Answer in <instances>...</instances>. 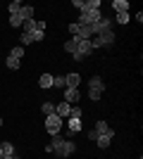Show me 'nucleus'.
I'll list each match as a JSON object with an SVG mask.
<instances>
[{
    "mask_svg": "<svg viewBox=\"0 0 143 159\" xmlns=\"http://www.w3.org/2000/svg\"><path fill=\"white\" fill-rule=\"evenodd\" d=\"M0 150H2V154H5V157H12V154H14V145H12V143H7V140H2V143H0Z\"/></svg>",
    "mask_w": 143,
    "mask_h": 159,
    "instance_id": "nucleus-16",
    "label": "nucleus"
},
{
    "mask_svg": "<svg viewBox=\"0 0 143 159\" xmlns=\"http://www.w3.org/2000/svg\"><path fill=\"white\" fill-rule=\"evenodd\" d=\"M21 31H26V33L36 31V19H26V21H21Z\"/></svg>",
    "mask_w": 143,
    "mask_h": 159,
    "instance_id": "nucleus-20",
    "label": "nucleus"
},
{
    "mask_svg": "<svg viewBox=\"0 0 143 159\" xmlns=\"http://www.w3.org/2000/svg\"><path fill=\"white\" fill-rule=\"evenodd\" d=\"M115 43V31H105V33H98L91 38V48L93 50H100V48H110Z\"/></svg>",
    "mask_w": 143,
    "mask_h": 159,
    "instance_id": "nucleus-2",
    "label": "nucleus"
},
{
    "mask_svg": "<svg viewBox=\"0 0 143 159\" xmlns=\"http://www.w3.org/2000/svg\"><path fill=\"white\" fill-rule=\"evenodd\" d=\"M129 19H131L129 12H119L117 14V21H119V24H129Z\"/></svg>",
    "mask_w": 143,
    "mask_h": 159,
    "instance_id": "nucleus-29",
    "label": "nucleus"
},
{
    "mask_svg": "<svg viewBox=\"0 0 143 159\" xmlns=\"http://www.w3.org/2000/svg\"><path fill=\"white\" fill-rule=\"evenodd\" d=\"M69 33H72V38H74V36H79V24H69Z\"/></svg>",
    "mask_w": 143,
    "mask_h": 159,
    "instance_id": "nucleus-30",
    "label": "nucleus"
},
{
    "mask_svg": "<svg viewBox=\"0 0 143 159\" xmlns=\"http://www.w3.org/2000/svg\"><path fill=\"white\" fill-rule=\"evenodd\" d=\"M53 88H60V90H64V88H67L64 74H62V76H53Z\"/></svg>",
    "mask_w": 143,
    "mask_h": 159,
    "instance_id": "nucleus-18",
    "label": "nucleus"
},
{
    "mask_svg": "<svg viewBox=\"0 0 143 159\" xmlns=\"http://www.w3.org/2000/svg\"><path fill=\"white\" fill-rule=\"evenodd\" d=\"M100 95H102V93H98V90H88V98L93 100V102H98V100H100Z\"/></svg>",
    "mask_w": 143,
    "mask_h": 159,
    "instance_id": "nucleus-31",
    "label": "nucleus"
},
{
    "mask_svg": "<svg viewBox=\"0 0 143 159\" xmlns=\"http://www.w3.org/2000/svg\"><path fill=\"white\" fill-rule=\"evenodd\" d=\"M48 145H50V150H53L57 157H62V159L72 157V154L76 152V145H74V143L67 140V138H60V135H53V140H50Z\"/></svg>",
    "mask_w": 143,
    "mask_h": 159,
    "instance_id": "nucleus-1",
    "label": "nucleus"
},
{
    "mask_svg": "<svg viewBox=\"0 0 143 159\" xmlns=\"http://www.w3.org/2000/svg\"><path fill=\"white\" fill-rule=\"evenodd\" d=\"M95 133H98V135H105V133H112V128L107 126V124H105V121H98V124H95V128H93Z\"/></svg>",
    "mask_w": 143,
    "mask_h": 159,
    "instance_id": "nucleus-17",
    "label": "nucleus"
},
{
    "mask_svg": "<svg viewBox=\"0 0 143 159\" xmlns=\"http://www.w3.org/2000/svg\"><path fill=\"white\" fill-rule=\"evenodd\" d=\"M72 5H74L79 12H83V0H72Z\"/></svg>",
    "mask_w": 143,
    "mask_h": 159,
    "instance_id": "nucleus-32",
    "label": "nucleus"
},
{
    "mask_svg": "<svg viewBox=\"0 0 143 159\" xmlns=\"http://www.w3.org/2000/svg\"><path fill=\"white\" fill-rule=\"evenodd\" d=\"M62 121H64V119H60L57 114H48V116H45V131H48V135H50V138H53V135H60Z\"/></svg>",
    "mask_w": 143,
    "mask_h": 159,
    "instance_id": "nucleus-4",
    "label": "nucleus"
},
{
    "mask_svg": "<svg viewBox=\"0 0 143 159\" xmlns=\"http://www.w3.org/2000/svg\"><path fill=\"white\" fill-rule=\"evenodd\" d=\"M76 38V36H74ZM93 52V48H91V40H83V38H76V52L72 55L76 62H81V60H86L88 55Z\"/></svg>",
    "mask_w": 143,
    "mask_h": 159,
    "instance_id": "nucleus-3",
    "label": "nucleus"
},
{
    "mask_svg": "<svg viewBox=\"0 0 143 159\" xmlns=\"http://www.w3.org/2000/svg\"><path fill=\"white\" fill-rule=\"evenodd\" d=\"M102 2L100 0H83V10H100Z\"/></svg>",
    "mask_w": 143,
    "mask_h": 159,
    "instance_id": "nucleus-19",
    "label": "nucleus"
},
{
    "mask_svg": "<svg viewBox=\"0 0 143 159\" xmlns=\"http://www.w3.org/2000/svg\"><path fill=\"white\" fill-rule=\"evenodd\" d=\"M79 100H81V93H79V88H64V102H69V105L74 107Z\"/></svg>",
    "mask_w": 143,
    "mask_h": 159,
    "instance_id": "nucleus-7",
    "label": "nucleus"
},
{
    "mask_svg": "<svg viewBox=\"0 0 143 159\" xmlns=\"http://www.w3.org/2000/svg\"><path fill=\"white\" fill-rule=\"evenodd\" d=\"M88 90H98V93H102V90H105V83H102L100 76H93V79L88 81Z\"/></svg>",
    "mask_w": 143,
    "mask_h": 159,
    "instance_id": "nucleus-12",
    "label": "nucleus"
},
{
    "mask_svg": "<svg viewBox=\"0 0 143 159\" xmlns=\"http://www.w3.org/2000/svg\"><path fill=\"white\" fill-rule=\"evenodd\" d=\"M112 7H115V12L119 14V12H129V2H126V0H112Z\"/></svg>",
    "mask_w": 143,
    "mask_h": 159,
    "instance_id": "nucleus-13",
    "label": "nucleus"
},
{
    "mask_svg": "<svg viewBox=\"0 0 143 159\" xmlns=\"http://www.w3.org/2000/svg\"><path fill=\"white\" fill-rule=\"evenodd\" d=\"M105 31H112V19H107V17H100V19L93 24V36H98V33H105Z\"/></svg>",
    "mask_w": 143,
    "mask_h": 159,
    "instance_id": "nucleus-6",
    "label": "nucleus"
},
{
    "mask_svg": "<svg viewBox=\"0 0 143 159\" xmlns=\"http://www.w3.org/2000/svg\"><path fill=\"white\" fill-rule=\"evenodd\" d=\"M19 17H21V21L34 19V7H31V5H21V10H19Z\"/></svg>",
    "mask_w": 143,
    "mask_h": 159,
    "instance_id": "nucleus-14",
    "label": "nucleus"
},
{
    "mask_svg": "<svg viewBox=\"0 0 143 159\" xmlns=\"http://www.w3.org/2000/svg\"><path fill=\"white\" fill-rule=\"evenodd\" d=\"M7 10H10V14H19L21 2H19V0H14V2H10V7H7Z\"/></svg>",
    "mask_w": 143,
    "mask_h": 159,
    "instance_id": "nucleus-25",
    "label": "nucleus"
},
{
    "mask_svg": "<svg viewBox=\"0 0 143 159\" xmlns=\"http://www.w3.org/2000/svg\"><path fill=\"white\" fill-rule=\"evenodd\" d=\"M0 157H2V150H0Z\"/></svg>",
    "mask_w": 143,
    "mask_h": 159,
    "instance_id": "nucleus-35",
    "label": "nucleus"
},
{
    "mask_svg": "<svg viewBox=\"0 0 143 159\" xmlns=\"http://www.w3.org/2000/svg\"><path fill=\"white\" fill-rule=\"evenodd\" d=\"M64 81H67V88H79L81 86V74H76V71L64 74Z\"/></svg>",
    "mask_w": 143,
    "mask_h": 159,
    "instance_id": "nucleus-10",
    "label": "nucleus"
},
{
    "mask_svg": "<svg viewBox=\"0 0 143 159\" xmlns=\"http://www.w3.org/2000/svg\"><path fill=\"white\" fill-rule=\"evenodd\" d=\"M41 109H43V114H45V116H48V114H55V105H53V102H43Z\"/></svg>",
    "mask_w": 143,
    "mask_h": 159,
    "instance_id": "nucleus-26",
    "label": "nucleus"
},
{
    "mask_svg": "<svg viewBox=\"0 0 143 159\" xmlns=\"http://www.w3.org/2000/svg\"><path fill=\"white\" fill-rule=\"evenodd\" d=\"M69 109H72V105H69V102H64V100L55 105V114H57L60 119H67V116H69Z\"/></svg>",
    "mask_w": 143,
    "mask_h": 159,
    "instance_id": "nucleus-9",
    "label": "nucleus"
},
{
    "mask_svg": "<svg viewBox=\"0 0 143 159\" xmlns=\"http://www.w3.org/2000/svg\"><path fill=\"white\" fill-rule=\"evenodd\" d=\"M0 126H2V116H0Z\"/></svg>",
    "mask_w": 143,
    "mask_h": 159,
    "instance_id": "nucleus-34",
    "label": "nucleus"
},
{
    "mask_svg": "<svg viewBox=\"0 0 143 159\" xmlns=\"http://www.w3.org/2000/svg\"><path fill=\"white\" fill-rule=\"evenodd\" d=\"M38 86L45 90V88H53V74H43L41 79H38Z\"/></svg>",
    "mask_w": 143,
    "mask_h": 159,
    "instance_id": "nucleus-15",
    "label": "nucleus"
},
{
    "mask_svg": "<svg viewBox=\"0 0 143 159\" xmlns=\"http://www.w3.org/2000/svg\"><path fill=\"white\" fill-rule=\"evenodd\" d=\"M64 50H67L69 55H74L76 52V38H69L67 43H64Z\"/></svg>",
    "mask_w": 143,
    "mask_h": 159,
    "instance_id": "nucleus-23",
    "label": "nucleus"
},
{
    "mask_svg": "<svg viewBox=\"0 0 143 159\" xmlns=\"http://www.w3.org/2000/svg\"><path fill=\"white\" fill-rule=\"evenodd\" d=\"M5 64H7V69H12V71H17V69L21 66V62H19V60H14V57H7V62H5Z\"/></svg>",
    "mask_w": 143,
    "mask_h": 159,
    "instance_id": "nucleus-22",
    "label": "nucleus"
},
{
    "mask_svg": "<svg viewBox=\"0 0 143 159\" xmlns=\"http://www.w3.org/2000/svg\"><path fill=\"white\" fill-rule=\"evenodd\" d=\"M0 159H19V157H17V154H12V157H5V154H2Z\"/></svg>",
    "mask_w": 143,
    "mask_h": 159,
    "instance_id": "nucleus-33",
    "label": "nucleus"
},
{
    "mask_svg": "<svg viewBox=\"0 0 143 159\" xmlns=\"http://www.w3.org/2000/svg\"><path fill=\"white\" fill-rule=\"evenodd\" d=\"M67 131H69V135L79 133L81 131V119L79 116H67Z\"/></svg>",
    "mask_w": 143,
    "mask_h": 159,
    "instance_id": "nucleus-8",
    "label": "nucleus"
},
{
    "mask_svg": "<svg viewBox=\"0 0 143 159\" xmlns=\"http://www.w3.org/2000/svg\"><path fill=\"white\" fill-rule=\"evenodd\" d=\"M10 26H21V17L19 14H10Z\"/></svg>",
    "mask_w": 143,
    "mask_h": 159,
    "instance_id": "nucleus-28",
    "label": "nucleus"
},
{
    "mask_svg": "<svg viewBox=\"0 0 143 159\" xmlns=\"http://www.w3.org/2000/svg\"><path fill=\"white\" fill-rule=\"evenodd\" d=\"M10 57H14V60H19V62H21V57H24V45H17V48H12Z\"/></svg>",
    "mask_w": 143,
    "mask_h": 159,
    "instance_id": "nucleus-21",
    "label": "nucleus"
},
{
    "mask_svg": "<svg viewBox=\"0 0 143 159\" xmlns=\"http://www.w3.org/2000/svg\"><path fill=\"white\" fill-rule=\"evenodd\" d=\"M31 36H34V43H38V40H43L45 31H43V29H36V31H31Z\"/></svg>",
    "mask_w": 143,
    "mask_h": 159,
    "instance_id": "nucleus-27",
    "label": "nucleus"
},
{
    "mask_svg": "<svg viewBox=\"0 0 143 159\" xmlns=\"http://www.w3.org/2000/svg\"><path fill=\"white\" fill-rule=\"evenodd\" d=\"M112 138H115V131H112V133H105V135H98V138H95V143H98V147H100V150H105V147H110Z\"/></svg>",
    "mask_w": 143,
    "mask_h": 159,
    "instance_id": "nucleus-11",
    "label": "nucleus"
},
{
    "mask_svg": "<svg viewBox=\"0 0 143 159\" xmlns=\"http://www.w3.org/2000/svg\"><path fill=\"white\" fill-rule=\"evenodd\" d=\"M19 40H21V45H31V43H34V36H31V33H26V31H21Z\"/></svg>",
    "mask_w": 143,
    "mask_h": 159,
    "instance_id": "nucleus-24",
    "label": "nucleus"
},
{
    "mask_svg": "<svg viewBox=\"0 0 143 159\" xmlns=\"http://www.w3.org/2000/svg\"><path fill=\"white\" fill-rule=\"evenodd\" d=\"M100 17H102L100 10H83V12H79V21H76V24H83V26H93V24L100 19Z\"/></svg>",
    "mask_w": 143,
    "mask_h": 159,
    "instance_id": "nucleus-5",
    "label": "nucleus"
}]
</instances>
